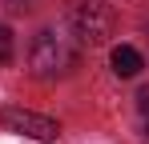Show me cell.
I'll list each match as a JSON object with an SVG mask.
<instances>
[{
	"instance_id": "1",
	"label": "cell",
	"mask_w": 149,
	"mask_h": 144,
	"mask_svg": "<svg viewBox=\"0 0 149 144\" xmlns=\"http://www.w3.org/2000/svg\"><path fill=\"white\" fill-rule=\"evenodd\" d=\"M73 64H77V52H73V44H69L61 32L45 28V32L32 36V48H28V68H32V76L56 80V76H65Z\"/></svg>"
},
{
	"instance_id": "2",
	"label": "cell",
	"mask_w": 149,
	"mask_h": 144,
	"mask_svg": "<svg viewBox=\"0 0 149 144\" xmlns=\"http://www.w3.org/2000/svg\"><path fill=\"white\" fill-rule=\"evenodd\" d=\"M69 20H73L77 40L89 44V48L105 44V40L113 36V8H109L105 0H85V4H77Z\"/></svg>"
},
{
	"instance_id": "3",
	"label": "cell",
	"mask_w": 149,
	"mask_h": 144,
	"mask_svg": "<svg viewBox=\"0 0 149 144\" xmlns=\"http://www.w3.org/2000/svg\"><path fill=\"white\" fill-rule=\"evenodd\" d=\"M0 128L16 132V136H28V140H56L61 136V124L40 112H24V108H0Z\"/></svg>"
},
{
	"instance_id": "4",
	"label": "cell",
	"mask_w": 149,
	"mask_h": 144,
	"mask_svg": "<svg viewBox=\"0 0 149 144\" xmlns=\"http://www.w3.org/2000/svg\"><path fill=\"white\" fill-rule=\"evenodd\" d=\"M109 60H113V72H117V76H125V80H129V76H137V72L145 68V56H141L133 44H117Z\"/></svg>"
},
{
	"instance_id": "5",
	"label": "cell",
	"mask_w": 149,
	"mask_h": 144,
	"mask_svg": "<svg viewBox=\"0 0 149 144\" xmlns=\"http://www.w3.org/2000/svg\"><path fill=\"white\" fill-rule=\"evenodd\" d=\"M137 104H141V112H149V88H141V96H137Z\"/></svg>"
},
{
	"instance_id": "6",
	"label": "cell",
	"mask_w": 149,
	"mask_h": 144,
	"mask_svg": "<svg viewBox=\"0 0 149 144\" xmlns=\"http://www.w3.org/2000/svg\"><path fill=\"white\" fill-rule=\"evenodd\" d=\"M145 36H149V20H145Z\"/></svg>"
},
{
	"instance_id": "7",
	"label": "cell",
	"mask_w": 149,
	"mask_h": 144,
	"mask_svg": "<svg viewBox=\"0 0 149 144\" xmlns=\"http://www.w3.org/2000/svg\"><path fill=\"white\" fill-rule=\"evenodd\" d=\"M145 132H149V124H145Z\"/></svg>"
}]
</instances>
